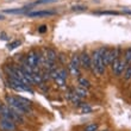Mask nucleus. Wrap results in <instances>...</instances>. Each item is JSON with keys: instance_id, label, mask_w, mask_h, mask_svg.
<instances>
[{"instance_id": "obj_16", "label": "nucleus", "mask_w": 131, "mask_h": 131, "mask_svg": "<svg viewBox=\"0 0 131 131\" xmlns=\"http://www.w3.org/2000/svg\"><path fill=\"white\" fill-rule=\"evenodd\" d=\"M99 130V124L98 123H91V124L86 125V128L83 131H98Z\"/></svg>"}, {"instance_id": "obj_25", "label": "nucleus", "mask_w": 131, "mask_h": 131, "mask_svg": "<svg viewBox=\"0 0 131 131\" xmlns=\"http://www.w3.org/2000/svg\"><path fill=\"white\" fill-rule=\"evenodd\" d=\"M55 1H57V0H37L36 1V5L37 4H49V3H55Z\"/></svg>"}, {"instance_id": "obj_4", "label": "nucleus", "mask_w": 131, "mask_h": 131, "mask_svg": "<svg viewBox=\"0 0 131 131\" xmlns=\"http://www.w3.org/2000/svg\"><path fill=\"white\" fill-rule=\"evenodd\" d=\"M79 56H80V67H82L86 70H90L91 67H92V60H91V56L88 55V52L82 51Z\"/></svg>"}, {"instance_id": "obj_8", "label": "nucleus", "mask_w": 131, "mask_h": 131, "mask_svg": "<svg viewBox=\"0 0 131 131\" xmlns=\"http://www.w3.org/2000/svg\"><path fill=\"white\" fill-rule=\"evenodd\" d=\"M78 83H79V87H82V88H86V90H88V88L91 87L90 80L86 79L85 76H80V78H78Z\"/></svg>"}, {"instance_id": "obj_1", "label": "nucleus", "mask_w": 131, "mask_h": 131, "mask_svg": "<svg viewBox=\"0 0 131 131\" xmlns=\"http://www.w3.org/2000/svg\"><path fill=\"white\" fill-rule=\"evenodd\" d=\"M91 60H92V67H91L92 72H93L94 74L99 75V76L104 75V73H105V69H106V67L104 66L103 60H101V56H100L99 50H98V49L93 50V52H92V56H91Z\"/></svg>"}, {"instance_id": "obj_13", "label": "nucleus", "mask_w": 131, "mask_h": 131, "mask_svg": "<svg viewBox=\"0 0 131 131\" xmlns=\"http://www.w3.org/2000/svg\"><path fill=\"white\" fill-rule=\"evenodd\" d=\"M79 106L81 107V111H82L83 113H91V112L93 111V108L91 107V105L87 103H80Z\"/></svg>"}, {"instance_id": "obj_5", "label": "nucleus", "mask_w": 131, "mask_h": 131, "mask_svg": "<svg viewBox=\"0 0 131 131\" xmlns=\"http://www.w3.org/2000/svg\"><path fill=\"white\" fill-rule=\"evenodd\" d=\"M26 14L29 18H43L55 16L56 11H32V12H28Z\"/></svg>"}, {"instance_id": "obj_17", "label": "nucleus", "mask_w": 131, "mask_h": 131, "mask_svg": "<svg viewBox=\"0 0 131 131\" xmlns=\"http://www.w3.org/2000/svg\"><path fill=\"white\" fill-rule=\"evenodd\" d=\"M26 7H23V8H16V10H5L6 13H10V14H19V13H24Z\"/></svg>"}, {"instance_id": "obj_15", "label": "nucleus", "mask_w": 131, "mask_h": 131, "mask_svg": "<svg viewBox=\"0 0 131 131\" xmlns=\"http://www.w3.org/2000/svg\"><path fill=\"white\" fill-rule=\"evenodd\" d=\"M17 98H18V100H19V103H20L23 106L30 107V108H31L32 103H31V101H30L29 99H26V98H23V97H17Z\"/></svg>"}, {"instance_id": "obj_12", "label": "nucleus", "mask_w": 131, "mask_h": 131, "mask_svg": "<svg viewBox=\"0 0 131 131\" xmlns=\"http://www.w3.org/2000/svg\"><path fill=\"white\" fill-rule=\"evenodd\" d=\"M68 72L70 73L74 78H80V75H81L80 68H75V67H73V66H70V64L68 66Z\"/></svg>"}, {"instance_id": "obj_11", "label": "nucleus", "mask_w": 131, "mask_h": 131, "mask_svg": "<svg viewBox=\"0 0 131 131\" xmlns=\"http://www.w3.org/2000/svg\"><path fill=\"white\" fill-rule=\"evenodd\" d=\"M128 67V63L125 62L124 60H121V62H119V67H118V70L116 73V76H121L123 73H124L125 68Z\"/></svg>"}, {"instance_id": "obj_18", "label": "nucleus", "mask_w": 131, "mask_h": 131, "mask_svg": "<svg viewBox=\"0 0 131 131\" xmlns=\"http://www.w3.org/2000/svg\"><path fill=\"white\" fill-rule=\"evenodd\" d=\"M119 62H121V57L119 59H116L113 62L111 63V68H112V72L114 73V75H116V73L118 70V67H119Z\"/></svg>"}, {"instance_id": "obj_22", "label": "nucleus", "mask_w": 131, "mask_h": 131, "mask_svg": "<svg viewBox=\"0 0 131 131\" xmlns=\"http://www.w3.org/2000/svg\"><path fill=\"white\" fill-rule=\"evenodd\" d=\"M59 76H61V78H63L64 80H67V76H68V70H67L66 68L59 69Z\"/></svg>"}, {"instance_id": "obj_6", "label": "nucleus", "mask_w": 131, "mask_h": 131, "mask_svg": "<svg viewBox=\"0 0 131 131\" xmlns=\"http://www.w3.org/2000/svg\"><path fill=\"white\" fill-rule=\"evenodd\" d=\"M98 50H99V54H100V56H101V60H103L104 66H105V67L110 66L108 64V56H110L111 49L107 48V47H101V48H99Z\"/></svg>"}, {"instance_id": "obj_23", "label": "nucleus", "mask_w": 131, "mask_h": 131, "mask_svg": "<svg viewBox=\"0 0 131 131\" xmlns=\"http://www.w3.org/2000/svg\"><path fill=\"white\" fill-rule=\"evenodd\" d=\"M20 45V41H14V42H12V43H10L8 44V50H13V49H16L17 47H19Z\"/></svg>"}, {"instance_id": "obj_9", "label": "nucleus", "mask_w": 131, "mask_h": 131, "mask_svg": "<svg viewBox=\"0 0 131 131\" xmlns=\"http://www.w3.org/2000/svg\"><path fill=\"white\" fill-rule=\"evenodd\" d=\"M69 64L75 67V68H80V56L78 54H74L72 56V59H70V63Z\"/></svg>"}, {"instance_id": "obj_21", "label": "nucleus", "mask_w": 131, "mask_h": 131, "mask_svg": "<svg viewBox=\"0 0 131 131\" xmlns=\"http://www.w3.org/2000/svg\"><path fill=\"white\" fill-rule=\"evenodd\" d=\"M95 14H107V16H117L119 12L117 11H99V12H94Z\"/></svg>"}, {"instance_id": "obj_29", "label": "nucleus", "mask_w": 131, "mask_h": 131, "mask_svg": "<svg viewBox=\"0 0 131 131\" xmlns=\"http://www.w3.org/2000/svg\"><path fill=\"white\" fill-rule=\"evenodd\" d=\"M4 18H5V17H4V16H3V14H0V20H3V19H4Z\"/></svg>"}, {"instance_id": "obj_7", "label": "nucleus", "mask_w": 131, "mask_h": 131, "mask_svg": "<svg viewBox=\"0 0 131 131\" xmlns=\"http://www.w3.org/2000/svg\"><path fill=\"white\" fill-rule=\"evenodd\" d=\"M45 60L47 61H50V62H55L56 59H57V52L54 50V49H45Z\"/></svg>"}, {"instance_id": "obj_3", "label": "nucleus", "mask_w": 131, "mask_h": 131, "mask_svg": "<svg viewBox=\"0 0 131 131\" xmlns=\"http://www.w3.org/2000/svg\"><path fill=\"white\" fill-rule=\"evenodd\" d=\"M17 124L10 119H3L0 118V131H16Z\"/></svg>"}, {"instance_id": "obj_10", "label": "nucleus", "mask_w": 131, "mask_h": 131, "mask_svg": "<svg viewBox=\"0 0 131 131\" xmlns=\"http://www.w3.org/2000/svg\"><path fill=\"white\" fill-rule=\"evenodd\" d=\"M74 93L78 94L80 98H85L88 95V90H86V88H82V87H78V88H75L74 90Z\"/></svg>"}, {"instance_id": "obj_14", "label": "nucleus", "mask_w": 131, "mask_h": 131, "mask_svg": "<svg viewBox=\"0 0 131 131\" xmlns=\"http://www.w3.org/2000/svg\"><path fill=\"white\" fill-rule=\"evenodd\" d=\"M125 61V62L128 63V64H130L131 63V47L130 48H126L124 51V59H123Z\"/></svg>"}, {"instance_id": "obj_28", "label": "nucleus", "mask_w": 131, "mask_h": 131, "mask_svg": "<svg viewBox=\"0 0 131 131\" xmlns=\"http://www.w3.org/2000/svg\"><path fill=\"white\" fill-rule=\"evenodd\" d=\"M1 39H6V35L5 34H1Z\"/></svg>"}, {"instance_id": "obj_30", "label": "nucleus", "mask_w": 131, "mask_h": 131, "mask_svg": "<svg viewBox=\"0 0 131 131\" xmlns=\"http://www.w3.org/2000/svg\"><path fill=\"white\" fill-rule=\"evenodd\" d=\"M0 110H1V104H0Z\"/></svg>"}, {"instance_id": "obj_2", "label": "nucleus", "mask_w": 131, "mask_h": 131, "mask_svg": "<svg viewBox=\"0 0 131 131\" xmlns=\"http://www.w3.org/2000/svg\"><path fill=\"white\" fill-rule=\"evenodd\" d=\"M26 63H28L31 69H36L39 64V54L35 51V50H31V51L28 52V55H26Z\"/></svg>"}, {"instance_id": "obj_26", "label": "nucleus", "mask_w": 131, "mask_h": 131, "mask_svg": "<svg viewBox=\"0 0 131 131\" xmlns=\"http://www.w3.org/2000/svg\"><path fill=\"white\" fill-rule=\"evenodd\" d=\"M47 30H48V26H47V25H42V26H39V29H38V32H41V34H44Z\"/></svg>"}, {"instance_id": "obj_31", "label": "nucleus", "mask_w": 131, "mask_h": 131, "mask_svg": "<svg viewBox=\"0 0 131 131\" xmlns=\"http://www.w3.org/2000/svg\"><path fill=\"white\" fill-rule=\"evenodd\" d=\"M104 131H110V130H104Z\"/></svg>"}, {"instance_id": "obj_20", "label": "nucleus", "mask_w": 131, "mask_h": 131, "mask_svg": "<svg viewBox=\"0 0 131 131\" xmlns=\"http://www.w3.org/2000/svg\"><path fill=\"white\" fill-rule=\"evenodd\" d=\"M55 82H56V85L59 87H66V80L63 79V78H61V76H56V79H55Z\"/></svg>"}, {"instance_id": "obj_24", "label": "nucleus", "mask_w": 131, "mask_h": 131, "mask_svg": "<svg viewBox=\"0 0 131 131\" xmlns=\"http://www.w3.org/2000/svg\"><path fill=\"white\" fill-rule=\"evenodd\" d=\"M73 11H78V12H82V11H86L87 7L83 6V5H76V6H73L72 7Z\"/></svg>"}, {"instance_id": "obj_19", "label": "nucleus", "mask_w": 131, "mask_h": 131, "mask_svg": "<svg viewBox=\"0 0 131 131\" xmlns=\"http://www.w3.org/2000/svg\"><path fill=\"white\" fill-rule=\"evenodd\" d=\"M131 79V64H128V67L124 70V80L129 81Z\"/></svg>"}, {"instance_id": "obj_27", "label": "nucleus", "mask_w": 131, "mask_h": 131, "mask_svg": "<svg viewBox=\"0 0 131 131\" xmlns=\"http://www.w3.org/2000/svg\"><path fill=\"white\" fill-rule=\"evenodd\" d=\"M123 13L131 14V10H129V8H123Z\"/></svg>"}]
</instances>
